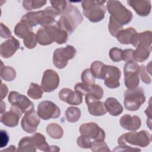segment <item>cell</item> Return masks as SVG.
<instances>
[{
    "instance_id": "1",
    "label": "cell",
    "mask_w": 152,
    "mask_h": 152,
    "mask_svg": "<svg viewBox=\"0 0 152 152\" xmlns=\"http://www.w3.org/2000/svg\"><path fill=\"white\" fill-rule=\"evenodd\" d=\"M83 20V16L78 8L69 4L60 17L58 24L59 27L68 33H72Z\"/></svg>"
},
{
    "instance_id": "2",
    "label": "cell",
    "mask_w": 152,
    "mask_h": 152,
    "mask_svg": "<svg viewBox=\"0 0 152 152\" xmlns=\"http://www.w3.org/2000/svg\"><path fill=\"white\" fill-rule=\"evenodd\" d=\"M105 2L106 1H83L81 5L84 15L92 23L102 21L106 13Z\"/></svg>"
},
{
    "instance_id": "3",
    "label": "cell",
    "mask_w": 152,
    "mask_h": 152,
    "mask_svg": "<svg viewBox=\"0 0 152 152\" xmlns=\"http://www.w3.org/2000/svg\"><path fill=\"white\" fill-rule=\"evenodd\" d=\"M106 8L110 14V17L122 26L130 23L133 18L132 12L124 6L120 1H108Z\"/></svg>"
},
{
    "instance_id": "4",
    "label": "cell",
    "mask_w": 152,
    "mask_h": 152,
    "mask_svg": "<svg viewBox=\"0 0 152 152\" xmlns=\"http://www.w3.org/2000/svg\"><path fill=\"white\" fill-rule=\"evenodd\" d=\"M151 141V135L148 132L145 130L140 132H131L122 134L118 139L119 145H127V144L145 147L148 146Z\"/></svg>"
},
{
    "instance_id": "5",
    "label": "cell",
    "mask_w": 152,
    "mask_h": 152,
    "mask_svg": "<svg viewBox=\"0 0 152 152\" xmlns=\"http://www.w3.org/2000/svg\"><path fill=\"white\" fill-rule=\"evenodd\" d=\"M145 101L144 91L141 87L128 89L124 93V106L128 110H138Z\"/></svg>"
},
{
    "instance_id": "6",
    "label": "cell",
    "mask_w": 152,
    "mask_h": 152,
    "mask_svg": "<svg viewBox=\"0 0 152 152\" xmlns=\"http://www.w3.org/2000/svg\"><path fill=\"white\" fill-rule=\"evenodd\" d=\"M140 65L135 61H128L124 66V83L128 89H134L140 83Z\"/></svg>"
},
{
    "instance_id": "7",
    "label": "cell",
    "mask_w": 152,
    "mask_h": 152,
    "mask_svg": "<svg viewBox=\"0 0 152 152\" xmlns=\"http://www.w3.org/2000/svg\"><path fill=\"white\" fill-rule=\"evenodd\" d=\"M76 53V49L71 45L58 48L53 52V63L57 68H64L67 65L68 61L73 59Z\"/></svg>"
},
{
    "instance_id": "8",
    "label": "cell",
    "mask_w": 152,
    "mask_h": 152,
    "mask_svg": "<svg viewBox=\"0 0 152 152\" xmlns=\"http://www.w3.org/2000/svg\"><path fill=\"white\" fill-rule=\"evenodd\" d=\"M102 79L104 84L109 88H116L120 86L119 79L121 75L120 69L112 65L104 64L102 68Z\"/></svg>"
},
{
    "instance_id": "9",
    "label": "cell",
    "mask_w": 152,
    "mask_h": 152,
    "mask_svg": "<svg viewBox=\"0 0 152 152\" xmlns=\"http://www.w3.org/2000/svg\"><path fill=\"white\" fill-rule=\"evenodd\" d=\"M37 113L43 120L55 119L61 114L59 107L53 102L49 100L41 102L37 106Z\"/></svg>"
},
{
    "instance_id": "10",
    "label": "cell",
    "mask_w": 152,
    "mask_h": 152,
    "mask_svg": "<svg viewBox=\"0 0 152 152\" xmlns=\"http://www.w3.org/2000/svg\"><path fill=\"white\" fill-rule=\"evenodd\" d=\"M8 99L11 105L18 107L23 113H26L34 110V106L33 102L27 96L21 94L17 91H11L8 95Z\"/></svg>"
},
{
    "instance_id": "11",
    "label": "cell",
    "mask_w": 152,
    "mask_h": 152,
    "mask_svg": "<svg viewBox=\"0 0 152 152\" xmlns=\"http://www.w3.org/2000/svg\"><path fill=\"white\" fill-rule=\"evenodd\" d=\"M79 131L81 135L96 140H104L106 136L103 129L94 122H87L81 125Z\"/></svg>"
},
{
    "instance_id": "12",
    "label": "cell",
    "mask_w": 152,
    "mask_h": 152,
    "mask_svg": "<svg viewBox=\"0 0 152 152\" xmlns=\"http://www.w3.org/2000/svg\"><path fill=\"white\" fill-rule=\"evenodd\" d=\"M59 84V77L54 70L48 69L43 73L41 87L45 92L50 93L55 90Z\"/></svg>"
},
{
    "instance_id": "13",
    "label": "cell",
    "mask_w": 152,
    "mask_h": 152,
    "mask_svg": "<svg viewBox=\"0 0 152 152\" xmlns=\"http://www.w3.org/2000/svg\"><path fill=\"white\" fill-rule=\"evenodd\" d=\"M40 122V117L36 110H33L25 113L21 121V126L23 129L27 133H34Z\"/></svg>"
},
{
    "instance_id": "14",
    "label": "cell",
    "mask_w": 152,
    "mask_h": 152,
    "mask_svg": "<svg viewBox=\"0 0 152 152\" xmlns=\"http://www.w3.org/2000/svg\"><path fill=\"white\" fill-rule=\"evenodd\" d=\"M85 101L88 106V110L90 114L93 116H102L107 113V109L103 102L94 97L90 93L85 96Z\"/></svg>"
},
{
    "instance_id": "15",
    "label": "cell",
    "mask_w": 152,
    "mask_h": 152,
    "mask_svg": "<svg viewBox=\"0 0 152 152\" xmlns=\"http://www.w3.org/2000/svg\"><path fill=\"white\" fill-rule=\"evenodd\" d=\"M23 113V112L18 107L11 105L9 111L1 115V122L7 126L15 127L18 125L19 119Z\"/></svg>"
},
{
    "instance_id": "16",
    "label": "cell",
    "mask_w": 152,
    "mask_h": 152,
    "mask_svg": "<svg viewBox=\"0 0 152 152\" xmlns=\"http://www.w3.org/2000/svg\"><path fill=\"white\" fill-rule=\"evenodd\" d=\"M48 31L49 36L53 42H56L59 45L65 43L68 40V33L61 29L58 24V21H56L53 24L44 27Z\"/></svg>"
},
{
    "instance_id": "17",
    "label": "cell",
    "mask_w": 152,
    "mask_h": 152,
    "mask_svg": "<svg viewBox=\"0 0 152 152\" xmlns=\"http://www.w3.org/2000/svg\"><path fill=\"white\" fill-rule=\"evenodd\" d=\"M61 100L71 105H79L83 102V95L68 88H64L59 92Z\"/></svg>"
},
{
    "instance_id": "18",
    "label": "cell",
    "mask_w": 152,
    "mask_h": 152,
    "mask_svg": "<svg viewBox=\"0 0 152 152\" xmlns=\"http://www.w3.org/2000/svg\"><path fill=\"white\" fill-rule=\"evenodd\" d=\"M19 41L14 37L11 36L10 39L1 43L0 46L1 56L4 58L11 57L20 48Z\"/></svg>"
},
{
    "instance_id": "19",
    "label": "cell",
    "mask_w": 152,
    "mask_h": 152,
    "mask_svg": "<svg viewBox=\"0 0 152 152\" xmlns=\"http://www.w3.org/2000/svg\"><path fill=\"white\" fill-rule=\"evenodd\" d=\"M121 126L126 130L135 131L138 129L141 125V121L139 116L129 115H123L119 120Z\"/></svg>"
},
{
    "instance_id": "20",
    "label": "cell",
    "mask_w": 152,
    "mask_h": 152,
    "mask_svg": "<svg viewBox=\"0 0 152 152\" xmlns=\"http://www.w3.org/2000/svg\"><path fill=\"white\" fill-rule=\"evenodd\" d=\"M130 43L135 48L138 46L151 48V31H145L135 33L131 39Z\"/></svg>"
},
{
    "instance_id": "21",
    "label": "cell",
    "mask_w": 152,
    "mask_h": 152,
    "mask_svg": "<svg viewBox=\"0 0 152 152\" xmlns=\"http://www.w3.org/2000/svg\"><path fill=\"white\" fill-rule=\"evenodd\" d=\"M128 4L131 7L136 13L140 16L145 17L149 15L151 11L150 1H127Z\"/></svg>"
},
{
    "instance_id": "22",
    "label": "cell",
    "mask_w": 152,
    "mask_h": 152,
    "mask_svg": "<svg viewBox=\"0 0 152 152\" xmlns=\"http://www.w3.org/2000/svg\"><path fill=\"white\" fill-rule=\"evenodd\" d=\"M31 137L36 148L41 151L45 152L60 151L59 147L56 145H49L46 141L45 136L39 132L35 133L31 136Z\"/></svg>"
},
{
    "instance_id": "23",
    "label": "cell",
    "mask_w": 152,
    "mask_h": 152,
    "mask_svg": "<svg viewBox=\"0 0 152 152\" xmlns=\"http://www.w3.org/2000/svg\"><path fill=\"white\" fill-rule=\"evenodd\" d=\"M104 104L107 111L112 116H118L123 112V106L114 97H108L106 100Z\"/></svg>"
},
{
    "instance_id": "24",
    "label": "cell",
    "mask_w": 152,
    "mask_h": 152,
    "mask_svg": "<svg viewBox=\"0 0 152 152\" xmlns=\"http://www.w3.org/2000/svg\"><path fill=\"white\" fill-rule=\"evenodd\" d=\"M43 15L44 12L43 10L28 12L22 17L21 20L26 21L32 27H34L37 24L39 25L43 17Z\"/></svg>"
},
{
    "instance_id": "25",
    "label": "cell",
    "mask_w": 152,
    "mask_h": 152,
    "mask_svg": "<svg viewBox=\"0 0 152 152\" xmlns=\"http://www.w3.org/2000/svg\"><path fill=\"white\" fill-rule=\"evenodd\" d=\"M151 51V48L143 46H137L136 48V49L134 50L132 52V58L134 61H137L139 62H144L149 57Z\"/></svg>"
},
{
    "instance_id": "26",
    "label": "cell",
    "mask_w": 152,
    "mask_h": 152,
    "mask_svg": "<svg viewBox=\"0 0 152 152\" xmlns=\"http://www.w3.org/2000/svg\"><path fill=\"white\" fill-rule=\"evenodd\" d=\"M137 33L136 30L133 27H129L126 29H122L117 34L116 37L118 41L123 45H128L131 43L132 36Z\"/></svg>"
},
{
    "instance_id": "27",
    "label": "cell",
    "mask_w": 152,
    "mask_h": 152,
    "mask_svg": "<svg viewBox=\"0 0 152 152\" xmlns=\"http://www.w3.org/2000/svg\"><path fill=\"white\" fill-rule=\"evenodd\" d=\"M32 27L28 23L21 20L15 26L14 33L19 38L24 39L27 34L32 32Z\"/></svg>"
},
{
    "instance_id": "28",
    "label": "cell",
    "mask_w": 152,
    "mask_h": 152,
    "mask_svg": "<svg viewBox=\"0 0 152 152\" xmlns=\"http://www.w3.org/2000/svg\"><path fill=\"white\" fill-rule=\"evenodd\" d=\"M17 151L35 152L36 147L34 145L31 137H24L22 138L18 142Z\"/></svg>"
},
{
    "instance_id": "29",
    "label": "cell",
    "mask_w": 152,
    "mask_h": 152,
    "mask_svg": "<svg viewBox=\"0 0 152 152\" xmlns=\"http://www.w3.org/2000/svg\"><path fill=\"white\" fill-rule=\"evenodd\" d=\"M48 134L53 139H60L64 134L62 128L56 123L49 124L46 128Z\"/></svg>"
},
{
    "instance_id": "30",
    "label": "cell",
    "mask_w": 152,
    "mask_h": 152,
    "mask_svg": "<svg viewBox=\"0 0 152 152\" xmlns=\"http://www.w3.org/2000/svg\"><path fill=\"white\" fill-rule=\"evenodd\" d=\"M36 37L37 42L43 46L49 45L52 44L53 42L51 39L49 34L44 27H40L36 33Z\"/></svg>"
},
{
    "instance_id": "31",
    "label": "cell",
    "mask_w": 152,
    "mask_h": 152,
    "mask_svg": "<svg viewBox=\"0 0 152 152\" xmlns=\"http://www.w3.org/2000/svg\"><path fill=\"white\" fill-rule=\"evenodd\" d=\"M1 62V77L7 81H11L14 80L16 77V71L11 66H4L3 63Z\"/></svg>"
},
{
    "instance_id": "32",
    "label": "cell",
    "mask_w": 152,
    "mask_h": 152,
    "mask_svg": "<svg viewBox=\"0 0 152 152\" xmlns=\"http://www.w3.org/2000/svg\"><path fill=\"white\" fill-rule=\"evenodd\" d=\"M65 116L68 122L74 123L79 120L81 116V110L78 107L71 106L65 110Z\"/></svg>"
},
{
    "instance_id": "33",
    "label": "cell",
    "mask_w": 152,
    "mask_h": 152,
    "mask_svg": "<svg viewBox=\"0 0 152 152\" xmlns=\"http://www.w3.org/2000/svg\"><path fill=\"white\" fill-rule=\"evenodd\" d=\"M43 89L39 84L31 83L29 88L27 90V95L33 99H39L42 98L43 95Z\"/></svg>"
},
{
    "instance_id": "34",
    "label": "cell",
    "mask_w": 152,
    "mask_h": 152,
    "mask_svg": "<svg viewBox=\"0 0 152 152\" xmlns=\"http://www.w3.org/2000/svg\"><path fill=\"white\" fill-rule=\"evenodd\" d=\"M46 4V1L43 0H25L23 2V7L26 10L38 9L43 7Z\"/></svg>"
},
{
    "instance_id": "35",
    "label": "cell",
    "mask_w": 152,
    "mask_h": 152,
    "mask_svg": "<svg viewBox=\"0 0 152 152\" xmlns=\"http://www.w3.org/2000/svg\"><path fill=\"white\" fill-rule=\"evenodd\" d=\"M90 148L94 152L109 151L110 149L107 144L103 140H96L91 141Z\"/></svg>"
},
{
    "instance_id": "36",
    "label": "cell",
    "mask_w": 152,
    "mask_h": 152,
    "mask_svg": "<svg viewBox=\"0 0 152 152\" xmlns=\"http://www.w3.org/2000/svg\"><path fill=\"white\" fill-rule=\"evenodd\" d=\"M104 65V64L99 61H94L90 66V70L95 78L98 79H102V68Z\"/></svg>"
},
{
    "instance_id": "37",
    "label": "cell",
    "mask_w": 152,
    "mask_h": 152,
    "mask_svg": "<svg viewBox=\"0 0 152 152\" xmlns=\"http://www.w3.org/2000/svg\"><path fill=\"white\" fill-rule=\"evenodd\" d=\"M81 80L82 83L88 86H91L95 84V77L93 75L90 69L87 68L83 71L81 74Z\"/></svg>"
},
{
    "instance_id": "38",
    "label": "cell",
    "mask_w": 152,
    "mask_h": 152,
    "mask_svg": "<svg viewBox=\"0 0 152 152\" xmlns=\"http://www.w3.org/2000/svg\"><path fill=\"white\" fill-rule=\"evenodd\" d=\"M23 43L27 49H31L34 48L37 43L36 34L33 31L30 33L23 39Z\"/></svg>"
},
{
    "instance_id": "39",
    "label": "cell",
    "mask_w": 152,
    "mask_h": 152,
    "mask_svg": "<svg viewBox=\"0 0 152 152\" xmlns=\"http://www.w3.org/2000/svg\"><path fill=\"white\" fill-rule=\"evenodd\" d=\"M122 28V26L113 20L111 17H109V22L108 24V29L109 31L110 34L113 36L116 37L117 34L121 31Z\"/></svg>"
},
{
    "instance_id": "40",
    "label": "cell",
    "mask_w": 152,
    "mask_h": 152,
    "mask_svg": "<svg viewBox=\"0 0 152 152\" xmlns=\"http://www.w3.org/2000/svg\"><path fill=\"white\" fill-rule=\"evenodd\" d=\"M89 93H90L96 99L100 100L103 97L104 91L100 86L94 84L91 86L90 92Z\"/></svg>"
},
{
    "instance_id": "41",
    "label": "cell",
    "mask_w": 152,
    "mask_h": 152,
    "mask_svg": "<svg viewBox=\"0 0 152 152\" xmlns=\"http://www.w3.org/2000/svg\"><path fill=\"white\" fill-rule=\"evenodd\" d=\"M122 50L118 48H112L109 50V56L112 61L113 62H119L122 60Z\"/></svg>"
},
{
    "instance_id": "42",
    "label": "cell",
    "mask_w": 152,
    "mask_h": 152,
    "mask_svg": "<svg viewBox=\"0 0 152 152\" xmlns=\"http://www.w3.org/2000/svg\"><path fill=\"white\" fill-rule=\"evenodd\" d=\"M52 7L58 10L62 15L66 10L69 2L65 1H50Z\"/></svg>"
},
{
    "instance_id": "43",
    "label": "cell",
    "mask_w": 152,
    "mask_h": 152,
    "mask_svg": "<svg viewBox=\"0 0 152 152\" xmlns=\"http://www.w3.org/2000/svg\"><path fill=\"white\" fill-rule=\"evenodd\" d=\"M91 86H88L83 83H77L74 86V91L78 92L82 94L83 96H86L90 92Z\"/></svg>"
},
{
    "instance_id": "44",
    "label": "cell",
    "mask_w": 152,
    "mask_h": 152,
    "mask_svg": "<svg viewBox=\"0 0 152 152\" xmlns=\"http://www.w3.org/2000/svg\"><path fill=\"white\" fill-rule=\"evenodd\" d=\"M89 138H87L83 135H80L78 137L77 140V145L83 148H90L91 141Z\"/></svg>"
},
{
    "instance_id": "45",
    "label": "cell",
    "mask_w": 152,
    "mask_h": 152,
    "mask_svg": "<svg viewBox=\"0 0 152 152\" xmlns=\"http://www.w3.org/2000/svg\"><path fill=\"white\" fill-rule=\"evenodd\" d=\"M140 77L142 80V81L147 84H149L151 83V79L150 78V77L147 74V72L145 70V66L144 65H140Z\"/></svg>"
},
{
    "instance_id": "46",
    "label": "cell",
    "mask_w": 152,
    "mask_h": 152,
    "mask_svg": "<svg viewBox=\"0 0 152 152\" xmlns=\"http://www.w3.org/2000/svg\"><path fill=\"white\" fill-rule=\"evenodd\" d=\"M134 51V49H125L122 50V59L125 62H128V61H134L133 58H132V52Z\"/></svg>"
},
{
    "instance_id": "47",
    "label": "cell",
    "mask_w": 152,
    "mask_h": 152,
    "mask_svg": "<svg viewBox=\"0 0 152 152\" xmlns=\"http://www.w3.org/2000/svg\"><path fill=\"white\" fill-rule=\"evenodd\" d=\"M113 151H140L141 150L140 148H135V147H132L131 146H128L127 145H119V146L116 147L115 148H114L113 150Z\"/></svg>"
},
{
    "instance_id": "48",
    "label": "cell",
    "mask_w": 152,
    "mask_h": 152,
    "mask_svg": "<svg viewBox=\"0 0 152 152\" xmlns=\"http://www.w3.org/2000/svg\"><path fill=\"white\" fill-rule=\"evenodd\" d=\"M1 37L3 39H10L11 37V31L2 23H1Z\"/></svg>"
},
{
    "instance_id": "49",
    "label": "cell",
    "mask_w": 152,
    "mask_h": 152,
    "mask_svg": "<svg viewBox=\"0 0 152 152\" xmlns=\"http://www.w3.org/2000/svg\"><path fill=\"white\" fill-rule=\"evenodd\" d=\"M1 148H3L7 146L8 141H9V136L8 133L4 131L1 130Z\"/></svg>"
},
{
    "instance_id": "50",
    "label": "cell",
    "mask_w": 152,
    "mask_h": 152,
    "mask_svg": "<svg viewBox=\"0 0 152 152\" xmlns=\"http://www.w3.org/2000/svg\"><path fill=\"white\" fill-rule=\"evenodd\" d=\"M8 92V88L7 86L5 84H3L1 83V100H2L4 98L6 97Z\"/></svg>"
},
{
    "instance_id": "51",
    "label": "cell",
    "mask_w": 152,
    "mask_h": 152,
    "mask_svg": "<svg viewBox=\"0 0 152 152\" xmlns=\"http://www.w3.org/2000/svg\"><path fill=\"white\" fill-rule=\"evenodd\" d=\"M5 111V104L2 100H1V113H4Z\"/></svg>"
},
{
    "instance_id": "52",
    "label": "cell",
    "mask_w": 152,
    "mask_h": 152,
    "mask_svg": "<svg viewBox=\"0 0 152 152\" xmlns=\"http://www.w3.org/2000/svg\"><path fill=\"white\" fill-rule=\"evenodd\" d=\"M16 151L15 150V147L14 145H10L8 148H7V149H4L3 150H2V151Z\"/></svg>"
},
{
    "instance_id": "53",
    "label": "cell",
    "mask_w": 152,
    "mask_h": 152,
    "mask_svg": "<svg viewBox=\"0 0 152 152\" xmlns=\"http://www.w3.org/2000/svg\"><path fill=\"white\" fill-rule=\"evenodd\" d=\"M145 113L146 115L149 117L148 119H151V109H150V105L148 107H147L146 109V110H145Z\"/></svg>"
}]
</instances>
